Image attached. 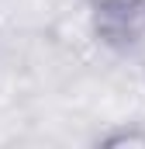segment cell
Masks as SVG:
<instances>
[{
	"instance_id": "1",
	"label": "cell",
	"mask_w": 145,
	"mask_h": 149,
	"mask_svg": "<svg viewBox=\"0 0 145 149\" xmlns=\"http://www.w3.org/2000/svg\"><path fill=\"white\" fill-rule=\"evenodd\" d=\"M97 35L107 42H131L145 28V0H83Z\"/></svg>"
}]
</instances>
